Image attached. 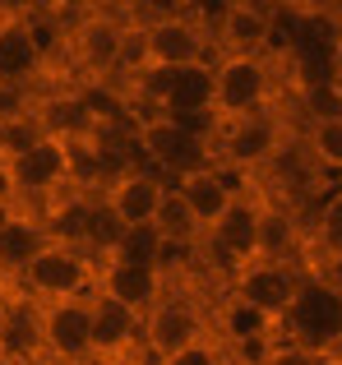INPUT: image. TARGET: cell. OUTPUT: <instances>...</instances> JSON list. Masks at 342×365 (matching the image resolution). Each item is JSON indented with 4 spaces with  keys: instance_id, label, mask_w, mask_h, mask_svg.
Returning a JSON list of instances; mask_svg holds the SVG:
<instances>
[{
    "instance_id": "1",
    "label": "cell",
    "mask_w": 342,
    "mask_h": 365,
    "mask_svg": "<svg viewBox=\"0 0 342 365\" xmlns=\"http://www.w3.org/2000/svg\"><path fill=\"white\" fill-rule=\"evenodd\" d=\"M291 153V130L278 111H254L241 120H222L213 134V162L227 171L232 180H250L264 167L282 162Z\"/></svg>"
},
{
    "instance_id": "2",
    "label": "cell",
    "mask_w": 342,
    "mask_h": 365,
    "mask_svg": "<svg viewBox=\"0 0 342 365\" xmlns=\"http://www.w3.org/2000/svg\"><path fill=\"white\" fill-rule=\"evenodd\" d=\"M148 33V70H180L195 61H213V37L199 5H135Z\"/></svg>"
},
{
    "instance_id": "3",
    "label": "cell",
    "mask_w": 342,
    "mask_h": 365,
    "mask_svg": "<svg viewBox=\"0 0 342 365\" xmlns=\"http://www.w3.org/2000/svg\"><path fill=\"white\" fill-rule=\"evenodd\" d=\"M282 324H287L282 338L306 342L324 356H342V282H328L319 268H306Z\"/></svg>"
},
{
    "instance_id": "4",
    "label": "cell",
    "mask_w": 342,
    "mask_h": 365,
    "mask_svg": "<svg viewBox=\"0 0 342 365\" xmlns=\"http://www.w3.org/2000/svg\"><path fill=\"white\" fill-rule=\"evenodd\" d=\"M273 51L264 56H213V116L241 120L273 107Z\"/></svg>"
},
{
    "instance_id": "5",
    "label": "cell",
    "mask_w": 342,
    "mask_h": 365,
    "mask_svg": "<svg viewBox=\"0 0 342 365\" xmlns=\"http://www.w3.org/2000/svg\"><path fill=\"white\" fill-rule=\"evenodd\" d=\"M208 24V37L217 42V56H264L273 51V37L282 28V5L269 0H222L199 5Z\"/></svg>"
},
{
    "instance_id": "6",
    "label": "cell",
    "mask_w": 342,
    "mask_h": 365,
    "mask_svg": "<svg viewBox=\"0 0 342 365\" xmlns=\"http://www.w3.org/2000/svg\"><path fill=\"white\" fill-rule=\"evenodd\" d=\"M5 167H9V185H14L19 204L61 195L65 185H79V143L65 139V134H42L19 158H9Z\"/></svg>"
},
{
    "instance_id": "7",
    "label": "cell",
    "mask_w": 342,
    "mask_h": 365,
    "mask_svg": "<svg viewBox=\"0 0 342 365\" xmlns=\"http://www.w3.org/2000/svg\"><path fill=\"white\" fill-rule=\"evenodd\" d=\"M46 14L24 5H0V88H24L46 70Z\"/></svg>"
},
{
    "instance_id": "8",
    "label": "cell",
    "mask_w": 342,
    "mask_h": 365,
    "mask_svg": "<svg viewBox=\"0 0 342 365\" xmlns=\"http://www.w3.org/2000/svg\"><path fill=\"white\" fill-rule=\"evenodd\" d=\"M33 319H37V347L56 365L93 361V292L46 305L33 301Z\"/></svg>"
},
{
    "instance_id": "9",
    "label": "cell",
    "mask_w": 342,
    "mask_h": 365,
    "mask_svg": "<svg viewBox=\"0 0 342 365\" xmlns=\"http://www.w3.org/2000/svg\"><path fill=\"white\" fill-rule=\"evenodd\" d=\"M208 319H204V310H199V301L195 296H185V292H162V301L153 305V310L144 314V329H139V347L157 361H167V356H176V351H185V347H195V342H204L208 338Z\"/></svg>"
},
{
    "instance_id": "10",
    "label": "cell",
    "mask_w": 342,
    "mask_h": 365,
    "mask_svg": "<svg viewBox=\"0 0 342 365\" xmlns=\"http://www.w3.org/2000/svg\"><path fill=\"white\" fill-rule=\"evenodd\" d=\"M93 255L88 250H74V245H61L51 241L33 264L19 273L28 301L46 305V301H70V296H88L93 292Z\"/></svg>"
},
{
    "instance_id": "11",
    "label": "cell",
    "mask_w": 342,
    "mask_h": 365,
    "mask_svg": "<svg viewBox=\"0 0 342 365\" xmlns=\"http://www.w3.org/2000/svg\"><path fill=\"white\" fill-rule=\"evenodd\" d=\"M306 277V264H273V259H250L232 273V301L250 310L254 319H282L296 301V287Z\"/></svg>"
},
{
    "instance_id": "12",
    "label": "cell",
    "mask_w": 342,
    "mask_h": 365,
    "mask_svg": "<svg viewBox=\"0 0 342 365\" xmlns=\"http://www.w3.org/2000/svg\"><path fill=\"white\" fill-rule=\"evenodd\" d=\"M130 5H83L74 9L65 24H70V56L88 79H111L116 70V46H120V28H125Z\"/></svg>"
},
{
    "instance_id": "13",
    "label": "cell",
    "mask_w": 342,
    "mask_h": 365,
    "mask_svg": "<svg viewBox=\"0 0 342 365\" xmlns=\"http://www.w3.org/2000/svg\"><path fill=\"white\" fill-rule=\"evenodd\" d=\"M167 185L171 180L153 167H120L116 176L102 185L98 204L107 208V217L125 232V227H153L157 208L167 199Z\"/></svg>"
},
{
    "instance_id": "14",
    "label": "cell",
    "mask_w": 342,
    "mask_h": 365,
    "mask_svg": "<svg viewBox=\"0 0 342 365\" xmlns=\"http://www.w3.org/2000/svg\"><path fill=\"white\" fill-rule=\"evenodd\" d=\"M254 222H259V190L250 180H241L236 195L227 199V208L217 213V222L204 232L199 245H208L213 259H222L227 273H236V268H245L254 259Z\"/></svg>"
},
{
    "instance_id": "15",
    "label": "cell",
    "mask_w": 342,
    "mask_h": 365,
    "mask_svg": "<svg viewBox=\"0 0 342 365\" xmlns=\"http://www.w3.org/2000/svg\"><path fill=\"white\" fill-rule=\"evenodd\" d=\"M93 296L102 301H116L135 314H148L167 292V273H153V268H135V264H120L111 255H98L93 259Z\"/></svg>"
},
{
    "instance_id": "16",
    "label": "cell",
    "mask_w": 342,
    "mask_h": 365,
    "mask_svg": "<svg viewBox=\"0 0 342 365\" xmlns=\"http://www.w3.org/2000/svg\"><path fill=\"white\" fill-rule=\"evenodd\" d=\"M46 245H51V232H46L42 213H33L24 204L0 208V273L19 277Z\"/></svg>"
},
{
    "instance_id": "17",
    "label": "cell",
    "mask_w": 342,
    "mask_h": 365,
    "mask_svg": "<svg viewBox=\"0 0 342 365\" xmlns=\"http://www.w3.org/2000/svg\"><path fill=\"white\" fill-rule=\"evenodd\" d=\"M236 185H241V180H232L222 167H199V171H185V176L171 180V190H176L180 204L190 208L199 232H208V227L217 222V213H222L227 199L236 195Z\"/></svg>"
},
{
    "instance_id": "18",
    "label": "cell",
    "mask_w": 342,
    "mask_h": 365,
    "mask_svg": "<svg viewBox=\"0 0 342 365\" xmlns=\"http://www.w3.org/2000/svg\"><path fill=\"white\" fill-rule=\"evenodd\" d=\"M139 329H144V314L93 296V356L130 361V351L139 347Z\"/></svg>"
},
{
    "instance_id": "19",
    "label": "cell",
    "mask_w": 342,
    "mask_h": 365,
    "mask_svg": "<svg viewBox=\"0 0 342 365\" xmlns=\"http://www.w3.org/2000/svg\"><path fill=\"white\" fill-rule=\"evenodd\" d=\"M306 245L315 250L319 259H342V185L324 190L310 208V222H306Z\"/></svg>"
},
{
    "instance_id": "20",
    "label": "cell",
    "mask_w": 342,
    "mask_h": 365,
    "mask_svg": "<svg viewBox=\"0 0 342 365\" xmlns=\"http://www.w3.org/2000/svg\"><path fill=\"white\" fill-rule=\"evenodd\" d=\"M301 153H306V167L315 171V176H333L342 185V116H333V120H306Z\"/></svg>"
},
{
    "instance_id": "21",
    "label": "cell",
    "mask_w": 342,
    "mask_h": 365,
    "mask_svg": "<svg viewBox=\"0 0 342 365\" xmlns=\"http://www.w3.org/2000/svg\"><path fill=\"white\" fill-rule=\"evenodd\" d=\"M111 259L120 264H135V268H153V273H167V259H171V245L157 236V227H125L116 232V241L107 245Z\"/></svg>"
},
{
    "instance_id": "22",
    "label": "cell",
    "mask_w": 342,
    "mask_h": 365,
    "mask_svg": "<svg viewBox=\"0 0 342 365\" xmlns=\"http://www.w3.org/2000/svg\"><path fill=\"white\" fill-rule=\"evenodd\" d=\"M144 70H148V33H144V14L130 5L125 28H120V46H116V70H111V79L135 83Z\"/></svg>"
},
{
    "instance_id": "23",
    "label": "cell",
    "mask_w": 342,
    "mask_h": 365,
    "mask_svg": "<svg viewBox=\"0 0 342 365\" xmlns=\"http://www.w3.org/2000/svg\"><path fill=\"white\" fill-rule=\"evenodd\" d=\"M259 365H328L324 351L306 347V342H291V338H278L273 347H264Z\"/></svg>"
},
{
    "instance_id": "24",
    "label": "cell",
    "mask_w": 342,
    "mask_h": 365,
    "mask_svg": "<svg viewBox=\"0 0 342 365\" xmlns=\"http://www.w3.org/2000/svg\"><path fill=\"white\" fill-rule=\"evenodd\" d=\"M157 365H227V347L217 342V333H208L204 342H195V347L176 351V356L157 361Z\"/></svg>"
},
{
    "instance_id": "25",
    "label": "cell",
    "mask_w": 342,
    "mask_h": 365,
    "mask_svg": "<svg viewBox=\"0 0 342 365\" xmlns=\"http://www.w3.org/2000/svg\"><path fill=\"white\" fill-rule=\"evenodd\" d=\"M333 33H338V42H342V5H333Z\"/></svg>"
},
{
    "instance_id": "26",
    "label": "cell",
    "mask_w": 342,
    "mask_h": 365,
    "mask_svg": "<svg viewBox=\"0 0 342 365\" xmlns=\"http://www.w3.org/2000/svg\"><path fill=\"white\" fill-rule=\"evenodd\" d=\"M0 365H28L24 356H9V351H0Z\"/></svg>"
},
{
    "instance_id": "27",
    "label": "cell",
    "mask_w": 342,
    "mask_h": 365,
    "mask_svg": "<svg viewBox=\"0 0 342 365\" xmlns=\"http://www.w3.org/2000/svg\"><path fill=\"white\" fill-rule=\"evenodd\" d=\"M83 365H135V361H102V356H93V361H83Z\"/></svg>"
},
{
    "instance_id": "28",
    "label": "cell",
    "mask_w": 342,
    "mask_h": 365,
    "mask_svg": "<svg viewBox=\"0 0 342 365\" xmlns=\"http://www.w3.org/2000/svg\"><path fill=\"white\" fill-rule=\"evenodd\" d=\"M328 365H342V356H328Z\"/></svg>"
}]
</instances>
